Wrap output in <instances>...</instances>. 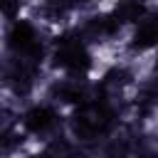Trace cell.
Wrapping results in <instances>:
<instances>
[{
    "label": "cell",
    "mask_w": 158,
    "mask_h": 158,
    "mask_svg": "<svg viewBox=\"0 0 158 158\" xmlns=\"http://www.w3.org/2000/svg\"><path fill=\"white\" fill-rule=\"evenodd\" d=\"M114 123H116V111L106 99H99V96L94 101H86L69 121L72 133L79 141H96L99 136L109 133Z\"/></svg>",
    "instance_id": "cell-1"
},
{
    "label": "cell",
    "mask_w": 158,
    "mask_h": 158,
    "mask_svg": "<svg viewBox=\"0 0 158 158\" xmlns=\"http://www.w3.org/2000/svg\"><path fill=\"white\" fill-rule=\"evenodd\" d=\"M52 64L69 72L72 77H81L89 72L91 67V57L84 47V37L77 32V35H62L57 37V44H54V54H52Z\"/></svg>",
    "instance_id": "cell-2"
},
{
    "label": "cell",
    "mask_w": 158,
    "mask_h": 158,
    "mask_svg": "<svg viewBox=\"0 0 158 158\" xmlns=\"http://www.w3.org/2000/svg\"><path fill=\"white\" fill-rule=\"evenodd\" d=\"M7 47L12 49L15 57H22V59H30V62H37L42 59V42H40V35L37 30L25 22V20H17L10 32H7Z\"/></svg>",
    "instance_id": "cell-3"
},
{
    "label": "cell",
    "mask_w": 158,
    "mask_h": 158,
    "mask_svg": "<svg viewBox=\"0 0 158 158\" xmlns=\"http://www.w3.org/2000/svg\"><path fill=\"white\" fill-rule=\"evenodd\" d=\"M35 69H37V62H30V59H22V57L10 59L7 67H5V81H7V86L15 94H27L32 89Z\"/></svg>",
    "instance_id": "cell-4"
},
{
    "label": "cell",
    "mask_w": 158,
    "mask_h": 158,
    "mask_svg": "<svg viewBox=\"0 0 158 158\" xmlns=\"http://www.w3.org/2000/svg\"><path fill=\"white\" fill-rule=\"evenodd\" d=\"M158 44V10L153 12H146L133 32V40H131V49L136 52H143V49H151Z\"/></svg>",
    "instance_id": "cell-5"
},
{
    "label": "cell",
    "mask_w": 158,
    "mask_h": 158,
    "mask_svg": "<svg viewBox=\"0 0 158 158\" xmlns=\"http://www.w3.org/2000/svg\"><path fill=\"white\" fill-rule=\"evenodd\" d=\"M121 25L116 22V17L114 15H94V17H89L84 25H81V37L84 40H89V42H104V40H109L111 35H116V30H118Z\"/></svg>",
    "instance_id": "cell-6"
},
{
    "label": "cell",
    "mask_w": 158,
    "mask_h": 158,
    "mask_svg": "<svg viewBox=\"0 0 158 158\" xmlns=\"http://www.w3.org/2000/svg\"><path fill=\"white\" fill-rule=\"evenodd\" d=\"M52 96L64 101V104H86L89 96V86L79 79V77H69V79H62L52 86Z\"/></svg>",
    "instance_id": "cell-7"
},
{
    "label": "cell",
    "mask_w": 158,
    "mask_h": 158,
    "mask_svg": "<svg viewBox=\"0 0 158 158\" xmlns=\"http://www.w3.org/2000/svg\"><path fill=\"white\" fill-rule=\"evenodd\" d=\"M22 123H25V128H27L30 133H47V131L54 128L57 114H54V109H49V106H32V109L22 116Z\"/></svg>",
    "instance_id": "cell-8"
},
{
    "label": "cell",
    "mask_w": 158,
    "mask_h": 158,
    "mask_svg": "<svg viewBox=\"0 0 158 158\" xmlns=\"http://www.w3.org/2000/svg\"><path fill=\"white\" fill-rule=\"evenodd\" d=\"M116 17L118 25H126V22H141V17L146 15V7L141 0H118V5L114 7L111 12Z\"/></svg>",
    "instance_id": "cell-9"
},
{
    "label": "cell",
    "mask_w": 158,
    "mask_h": 158,
    "mask_svg": "<svg viewBox=\"0 0 158 158\" xmlns=\"http://www.w3.org/2000/svg\"><path fill=\"white\" fill-rule=\"evenodd\" d=\"M156 106H158V84H143L141 86V91H138V96H136V109H138V114L141 116H151L153 111H156Z\"/></svg>",
    "instance_id": "cell-10"
},
{
    "label": "cell",
    "mask_w": 158,
    "mask_h": 158,
    "mask_svg": "<svg viewBox=\"0 0 158 158\" xmlns=\"http://www.w3.org/2000/svg\"><path fill=\"white\" fill-rule=\"evenodd\" d=\"M128 79H131V72H128V69H111V72L101 79V84H99L101 99H106V94H114V91H118L121 86H126Z\"/></svg>",
    "instance_id": "cell-11"
},
{
    "label": "cell",
    "mask_w": 158,
    "mask_h": 158,
    "mask_svg": "<svg viewBox=\"0 0 158 158\" xmlns=\"http://www.w3.org/2000/svg\"><path fill=\"white\" fill-rule=\"evenodd\" d=\"M131 148H133V138H131L128 133H121V136H116V138L109 141L104 156H106V158H126V156L131 153Z\"/></svg>",
    "instance_id": "cell-12"
},
{
    "label": "cell",
    "mask_w": 158,
    "mask_h": 158,
    "mask_svg": "<svg viewBox=\"0 0 158 158\" xmlns=\"http://www.w3.org/2000/svg\"><path fill=\"white\" fill-rule=\"evenodd\" d=\"M2 2V15L7 17V20H12L15 15H17V10H20V2L22 0H0Z\"/></svg>",
    "instance_id": "cell-13"
},
{
    "label": "cell",
    "mask_w": 158,
    "mask_h": 158,
    "mask_svg": "<svg viewBox=\"0 0 158 158\" xmlns=\"http://www.w3.org/2000/svg\"><path fill=\"white\" fill-rule=\"evenodd\" d=\"M27 158H54V153L47 148V151H42V153H35V156H27Z\"/></svg>",
    "instance_id": "cell-14"
},
{
    "label": "cell",
    "mask_w": 158,
    "mask_h": 158,
    "mask_svg": "<svg viewBox=\"0 0 158 158\" xmlns=\"http://www.w3.org/2000/svg\"><path fill=\"white\" fill-rule=\"evenodd\" d=\"M156 72H158V54H156Z\"/></svg>",
    "instance_id": "cell-15"
}]
</instances>
